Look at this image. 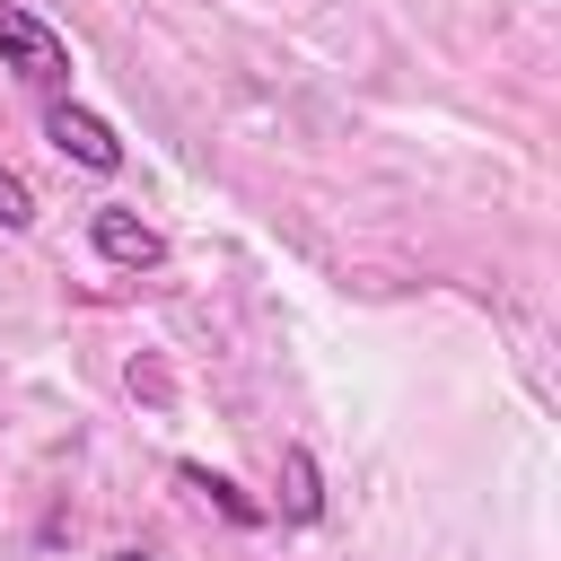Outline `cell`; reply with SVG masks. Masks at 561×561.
Wrapping results in <instances>:
<instances>
[{
	"instance_id": "3957f363",
	"label": "cell",
	"mask_w": 561,
	"mask_h": 561,
	"mask_svg": "<svg viewBox=\"0 0 561 561\" xmlns=\"http://www.w3.org/2000/svg\"><path fill=\"white\" fill-rule=\"evenodd\" d=\"M88 245H96V263H114V272H158V263H167V237H158L149 219H131L123 202L88 210Z\"/></svg>"
},
{
	"instance_id": "52a82bcc",
	"label": "cell",
	"mask_w": 561,
	"mask_h": 561,
	"mask_svg": "<svg viewBox=\"0 0 561 561\" xmlns=\"http://www.w3.org/2000/svg\"><path fill=\"white\" fill-rule=\"evenodd\" d=\"M105 561H158V552H140V543H123V552H105Z\"/></svg>"
},
{
	"instance_id": "7a4b0ae2",
	"label": "cell",
	"mask_w": 561,
	"mask_h": 561,
	"mask_svg": "<svg viewBox=\"0 0 561 561\" xmlns=\"http://www.w3.org/2000/svg\"><path fill=\"white\" fill-rule=\"evenodd\" d=\"M44 140H53L70 167H88V175H123V131H114L105 114H88L79 96H53V105H44Z\"/></svg>"
},
{
	"instance_id": "6da1fadb",
	"label": "cell",
	"mask_w": 561,
	"mask_h": 561,
	"mask_svg": "<svg viewBox=\"0 0 561 561\" xmlns=\"http://www.w3.org/2000/svg\"><path fill=\"white\" fill-rule=\"evenodd\" d=\"M0 70H9L18 88H35L44 105L70 96V44H61L26 0H0Z\"/></svg>"
},
{
	"instance_id": "277c9868",
	"label": "cell",
	"mask_w": 561,
	"mask_h": 561,
	"mask_svg": "<svg viewBox=\"0 0 561 561\" xmlns=\"http://www.w3.org/2000/svg\"><path fill=\"white\" fill-rule=\"evenodd\" d=\"M175 482H184V491H193V500H210V508H219V517H228V526H263V517H272V508H254V500H245V491H237V482H228V473H210V465H193V456H184V465H175Z\"/></svg>"
},
{
	"instance_id": "5b68a950",
	"label": "cell",
	"mask_w": 561,
	"mask_h": 561,
	"mask_svg": "<svg viewBox=\"0 0 561 561\" xmlns=\"http://www.w3.org/2000/svg\"><path fill=\"white\" fill-rule=\"evenodd\" d=\"M280 517H289V526H316V517H324V473H316L307 447L280 456Z\"/></svg>"
},
{
	"instance_id": "8992f818",
	"label": "cell",
	"mask_w": 561,
	"mask_h": 561,
	"mask_svg": "<svg viewBox=\"0 0 561 561\" xmlns=\"http://www.w3.org/2000/svg\"><path fill=\"white\" fill-rule=\"evenodd\" d=\"M0 228H9V237L35 228V184H26L18 167H0Z\"/></svg>"
}]
</instances>
